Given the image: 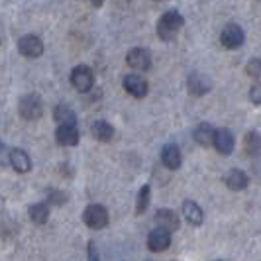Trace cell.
Returning a JSON list of instances; mask_svg holds the SVG:
<instances>
[{
  "instance_id": "1",
  "label": "cell",
  "mask_w": 261,
  "mask_h": 261,
  "mask_svg": "<svg viewBox=\"0 0 261 261\" xmlns=\"http://www.w3.org/2000/svg\"><path fill=\"white\" fill-rule=\"evenodd\" d=\"M183 26H185L183 16L177 12V10H169V12L163 14L159 18V22H157V36H159L161 41H173Z\"/></svg>"
},
{
  "instance_id": "2",
  "label": "cell",
  "mask_w": 261,
  "mask_h": 261,
  "mask_svg": "<svg viewBox=\"0 0 261 261\" xmlns=\"http://www.w3.org/2000/svg\"><path fill=\"white\" fill-rule=\"evenodd\" d=\"M18 112H20V116L24 118V120L34 122V120L41 118V114H43V100L39 98V94H36V92L24 94L20 98V102H18Z\"/></svg>"
},
{
  "instance_id": "3",
  "label": "cell",
  "mask_w": 261,
  "mask_h": 261,
  "mask_svg": "<svg viewBox=\"0 0 261 261\" xmlns=\"http://www.w3.org/2000/svg\"><path fill=\"white\" fill-rule=\"evenodd\" d=\"M71 85L81 94L89 92L94 87V73L89 65H77L71 71Z\"/></svg>"
},
{
  "instance_id": "4",
  "label": "cell",
  "mask_w": 261,
  "mask_h": 261,
  "mask_svg": "<svg viewBox=\"0 0 261 261\" xmlns=\"http://www.w3.org/2000/svg\"><path fill=\"white\" fill-rule=\"evenodd\" d=\"M108 210L102 206V204H89L85 212H83V222L87 224L92 230H102L108 226Z\"/></svg>"
},
{
  "instance_id": "5",
  "label": "cell",
  "mask_w": 261,
  "mask_h": 261,
  "mask_svg": "<svg viewBox=\"0 0 261 261\" xmlns=\"http://www.w3.org/2000/svg\"><path fill=\"white\" fill-rule=\"evenodd\" d=\"M244 41H246V34H244V30L238 26V24L230 22V24H226L222 28V32H220V43H222L226 49H238V47L244 45Z\"/></svg>"
},
{
  "instance_id": "6",
  "label": "cell",
  "mask_w": 261,
  "mask_h": 261,
  "mask_svg": "<svg viewBox=\"0 0 261 261\" xmlns=\"http://www.w3.org/2000/svg\"><path fill=\"white\" fill-rule=\"evenodd\" d=\"M43 41L39 36H34V34H28L24 38L18 39V51L20 55H24L28 59H38L43 55Z\"/></svg>"
},
{
  "instance_id": "7",
  "label": "cell",
  "mask_w": 261,
  "mask_h": 261,
  "mask_svg": "<svg viewBox=\"0 0 261 261\" xmlns=\"http://www.w3.org/2000/svg\"><path fill=\"white\" fill-rule=\"evenodd\" d=\"M126 63L136 71H147L151 67V53L147 47H132L126 55Z\"/></svg>"
},
{
  "instance_id": "8",
  "label": "cell",
  "mask_w": 261,
  "mask_h": 261,
  "mask_svg": "<svg viewBox=\"0 0 261 261\" xmlns=\"http://www.w3.org/2000/svg\"><path fill=\"white\" fill-rule=\"evenodd\" d=\"M212 145L218 153L222 155H230L234 151V134L228 130V128H218L214 130V136H212Z\"/></svg>"
},
{
  "instance_id": "9",
  "label": "cell",
  "mask_w": 261,
  "mask_h": 261,
  "mask_svg": "<svg viewBox=\"0 0 261 261\" xmlns=\"http://www.w3.org/2000/svg\"><path fill=\"white\" fill-rule=\"evenodd\" d=\"M124 89H126V92L130 94V96H134V98H144L145 94H147V81H145L144 77H140L138 73H128L126 77H124Z\"/></svg>"
},
{
  "instance_id": "10",
  "label": "cell",
  "mask_w": 261,
  "mask_h": 261,
  "mask_svg": "<svg viewBox=\"0 0 261 261\" xmlns=\"http://www.w3.org/2000/svg\"><path fill=\"white\" fill-rule=\"evenodd\" d=\"M187 89L193 96H204L206 92H210L212 85H210V79L202 73H191L189 81H187Z\"/></svg>"
},
{
  "instance_id": "11",
  "label": "cell",
  "mask_w": 261,
  "mask_h": 261,
  "mask_svg": "<svg viewBox=\"0 0 261 261\" xmlns=\"http://www.w3.org/2000/svg\"><path fill=\"white\" fill-rule=\"evenodd\" d=\"M171 246V234L167 230H161V228H155L153 232H149L147 236V248L151 251H165V249Z\"/></svg>"
},
{
  "instance_id": "12",
  "label": "cell",
  "mask_w": 261,
  "mask_h": 261,
  "mask_svg": "<svg viewBox=\"0 0 261 261\" xmlns=\"http://www.w3.org/2000/svg\"><path fill=\"white\" fill-rule=\"evenodd\" d=\"M8 165H12L14 171H18V173H28L32 169V159L24 149L14 147L8 153Z\"/></svg>"
},
{
  "instance_id": "13",
  "label": "cell",
  "mask_w": 261,
  "mask_h": 261,
  "mask_svg": "<svg viewBox=\"0 0 261 261\" xmlns=\"http://www.w3.org/2000/svg\"><path fill=\"white\" fill-rule=\"evenodd\" d=\"M155 222L161 230H167V232H175L179 230V216L173 212L171 208H159L155 214Z\"/></svg>"
},
{
  "instance_id": "14",
  "label": "cell",
  "mask_w": 261,
  "mask_h": 261,
  "mask_svg": "<svg viewBox=\"0 0 261 261\" xmlns=\"http://www.w3.org/2000/svg\"><path fill=\"white\" fill-rule=\"evenodd\" d=\"M55 142L63 147H73L79 144L77 126H57L55 130Z\"/></svg>"
},
{
  "instance_id": "15",
  "label": "cell",
  "mask_w": 261,
  "mask_h": 261,
  "mask_svg": "<svg viewBox=\"0 0 261 261\" xmlns=\"http://www.w3.org/2000/svg\"><path fill=\"white\" fill-rule=\"evenodd\" d=\"M224 183H226V187H228L230 191H236V193H238V191L248 189L249 177H248V173H244L242 169H232L226 173Z\"/></svg>"
},
{
  "instance_id": "16",
  "label": "cell",
  "mask_w": 261,
  "mask_h": 261,
  "mask_svg": "<svg viewBox=\"0 0 261 261\" xmlns=\"http://www.w3.org/2000/svg\"><path fill=\"white\" fill-rule=\"evenodd\" d=\"M161 161H163V165L167 169L171 171L179 169L181 167V149L175 144L163 145V149H161Z\"/></svg>"
},
{
  "instance_id": "17",
  "label": "cell",
  "mask_w": 261,
  "mask_h": 261,
  "mask_svg": "<svg viewBox=\"0 0 261 261\" xmlns=\"http://www.w3.org/2000/svg\"><path fill=\"white\" fill-rule=\"evenodd\" d=\"M181 210H183L185 220L189 224H193V226H200L202 220H204V212H202V208L196 204L195 200H185Z\"/></svg>"
},
{
  "instance_id": "18",
  "label": "cell",
  "mask_w": 261,
  "mask_h": 261,
  "mask_svg": "<svg viewBox=\"0 0 261 261\" xmlns=\"http://www.w3.org/2000/svg\"><path fill=\"white\" fill-rule=\"evenodd\" d=\"M91 134L98 142H110L114 138V126L106 120H94L91 124Z\"/></svg>"
},
{
  "instance_id": "19",
  "label": "cell",
  "mask_w": 261,
  "mask_h": 261,
  "mask_svg": "<svg viewBox=\"0 0 261 261\" xmlns=\"http://www.w3.org/2000/svg\"><path fill=\"white\" fill-rule=\"evenodd\" d=\"M53 120L59 126H77V116L67 105H57L53 108Z\"/></svg>"
},
{
  "instance_id": "20",
  "label": "cell",
  "mask_w": 261,
  "mask_h": 261,
  "mask_svg": "<svg viewBox=\"0 0 261 261\" xmlns=\"http://www.w3.org/2000/svg\"><path fill=\"white\" fill-rule=\"evenodd\" d=\"M212 136H214V128L210 126L208 122L198 124L195 128V132H193V140H195L198 145H202V147L212 145Z\"/></svg>"
},
{
  "instance_id": "21",
  "label": "cell",
  "mask_w": 261,
  "mask_h": 261,
  "mask_svg": "<svg viewBox=\"0 0 261 261\" xmlns=\"http://www.w3.org/2000/svg\"><path fill=\"white\" fill-rule=\"evenodd\" d=\"M30 218L36 226H43L49 220V204L47 202H36L30 206Z\"/></svg>"
},
{
  "instance_id": "22",
  "label": "cell",
  "mask_w": 261,
  "mask_h": 261,
  "mask_svg": "<svg viewBox=\"0 0 261 261\" xmlns=\"http://www.w3.org/2000/svg\"><path fill=\"white\" fill-rule=\"evenodd\" d=\"M259 134L253 130V132H249L248 136L244 138V147H246V153L251 157H255L257 153H259Z\"/></svg>"
},
{
  "instance_id": "23",
  "label": "cell",
  "mask_w": 261,
  "mask_h": 261,
  "mask_svg": "<svg viewBox=\"0 0 261 261\" xmlns=\"http://www.w3.org/2000/svg\"><path fill=\"white\" fill-rule=\"evenodd\" d=\"M149 195H151L149 185H144L140 189V193H138V200H136V212L138 214H144L145 210H147V206H149Z\"/></svg>"
},
{
  "instance_id": "24",
  "label": "cell",
  "mask_w": 261,
  "mask_h": 261,
  "mask_svg": "<svg viewBox=\"0 0 261 261\" xmlns=\"http://www.w3.org/2000/svg\"><path fill=\"white\" fill-rule=\"evenodd\" d=\"M246 73H248L255 83H259L261 81V61L257 59V57H253L248 65H246Z\"/></svg>"
},
{
  "instance_id": "25",
  "label": "cell",
  "mask_w": 261,
  "mask_h": 261,
  "mask_svg": "<svg viewBox=\"0 0 261 261\" xmlns=\"http://www.w3.org/2000/svg\"><path fill=\"white\" fill-rule=\"evenodd\" d=\"M67 200L65 193H61V191H49V202L53 204H63Z\"/></svg>"
},
{
  "instance_id": "26",
  "label": "cell",
  "mask_w": 261,
  "mask_h": 261,
  "mask_svg": "<svg viewBox=\"0 0 261 261\" xmlns=\"http://www.w3.org/2000/svg\"><path fill=\"white\" fill-rule=\"evenodd\" d=\"M249 98H251V102H253V105H261V89H259V85H253V87H251V91H249Z\"/></svg>"
},
{
  "instance_id": "27",
  "label": "cell",
  "mask_w": 261,
  "mask_h": 261,
  "mask_svg": "<svg viewBox=\"0 0 261 261\" xmlns=\"http://www.w3.org/2000/svg\"><path fill=\"white\" fill-rule=\"evenodd\" d=\"M8 153L10 149L4 145V142H0V165H8Z\"/></svg>"
},
{
  "instance_id": "28",
  "label": "cell",
  "mask_w": 261,
  "mask_h": 261,
  "mask_svg": "<svg viewBox=\"0 0 261 261\" xmlns=\"http://www.w3.org/2000/svg\"><path fill=\"white\" fill-rule=\"evenodd\" d=\"M87 253H89V261H100L98 259V251H96L94 242H89V246H87Z\"/></svg>"
},
{
  "instance_id": "29",
  "label": "cell",
  "mask_w": 261,
  "mask_h": 261,
  "mask_svg": "<svg viewBox=\"0 0 261 261\" xmlns=\"http://www.w3.org/2000/svg\"><path fill=\"white\" fill-rule=\"evenodd\" d=\"M102 2H105V0H91V4L94 6V8H100V6H102Z\"/></svg>"
},
{
  "instance_id": "30",
  "label": "cell",
  "mask_w": 261,
  "mask_h": 261,
  "mask_svg": "<svg viewBox=\"0 0 261 261\" xmlns=\"http://www.w3.org/2000/svg\"><path fill=\"white\" fill-rule=\"evenodd\" d=\"M2 208H4V200L0 198V212H2Z\"/></svg>"
}]
</instances>
